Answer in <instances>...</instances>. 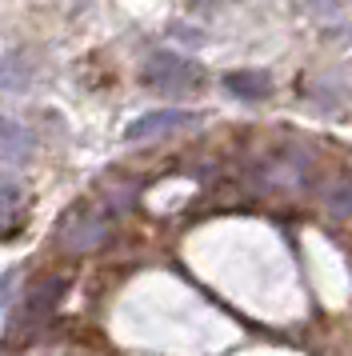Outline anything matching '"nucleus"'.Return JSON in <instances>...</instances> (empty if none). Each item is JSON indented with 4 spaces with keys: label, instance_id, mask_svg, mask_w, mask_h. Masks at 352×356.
Listing matches in <instances>:
<instances>
[{
    "label": "nucleus",
    "instance_id": "f03ea898",
    "mask_svg": "<svg viewBox=\"0 0 352 356\" xmlns=\"http://www.w3.org/2000/svg\"><path fill=\"white\" fill-rule=\"evenodd\" d=\"M64 292H68V276H64V273L45 276V280L24 296V305L16 308L13 328H16V332H36V328H45V324L52 321L56 305L64 300Z\"/></svg>",
    "mask_w": 352,
    "mask_h": 356
},
{
    "label": "nucleus",
    "instance_id": "f257e3e1",
    "mask_svg": "<svg viewBox=\"0 0 352 356\" xmlns=\"http://www.w3.org/2000/svg\"><path fill=\"white\" fill-rule=\"evenodd\" d=\"M109 236H112V225L96 204H72L68 216H61V228H56V244L68 257H88Z\"/></svg>",
    "mask_w": 352,
    "mask_h": 356
},
{
    "label": "nucleus",
    "instance_id": "7ed1b4c3",
    "mask_svg": "<svg viewBox=\"0 0 352 356\" xmlns=\"http://www.w3.org/2000/svg\"><path fill=\"white\" fill-rule=\"evenodd\" d=\"M144 84L152 92H189L200 84V68L184 60V56H173V52H157L148 65H144Z\"/></svg>",
    "mask_w": 352,
    "mask_h": 356
},
{
    "label": "nucleus",
    "instance_id": "423d86ee",
    "mask_svg": "<svg viewBox=\"0 0 352 356\" xmlns=\"http://www.w3.org/2000/svg\"><path fill=\"white\" fill-rule=\"evenodd\" d=\"M224 88L240 100H264L272 92V81L264 72H228L224 76Z\"/></svg>",
    "mask_w": 352,
    "mask_h": 356
},
{
    "label": "nucleus",
    "instance_id": "20e7f679",
    "mask_svg": "<svg viewBox=\"0 0 352 356\" xmlns=\"http://www.w3.org/2000/svg\"><path fill=\"white\" fill-rule=\"evenodd\" d=\"M192 120H196V116L184 113V108H157V113L136 116V120L125 129V136L128 140H148V136H160V132L184 129V124H192Z\"/></svg>",
    "mask_w": 352,
    "mask_h": 356
},
{
    "label": "nucleus",
    "instance_id": "39448f33",
    "mask_svg": "<svg viewBox=\"0 0 352 356\" xmlns=\"http://www.w3.org/2000/svg\"><path fill=\"white\" fill-rule=\"evenodd\" d=\"M32 156V132L24 124H16L8 116H0V161L20 164Z\"/></svg>",
    "mask_w": 352,
    "mask_h": 356
},
{
    "label": "nucleus",
    "instance_id": "0eeeda50",
    "mask_svg": "<svg viewBox=\"0 0 352 356\" xmlns=\"http://www.w3.org/2000/svg\"><path fill=\"white\" fill-rule=\"evenodd\" d=\"M24 212V184L13 177H0V225H16Z\"/></svg>",
    "mask_w": 352,
    "mask_h": 356
}]
</instances>
